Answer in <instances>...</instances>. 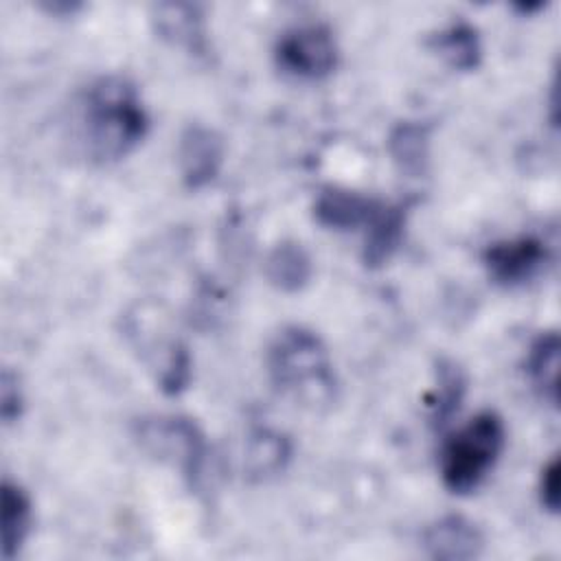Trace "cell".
Instances as JSON below:
<instances>
[{"mask_svg":"<svg viewBox=\"0 0 561 561\" xmlns=\"http://www.w3.org/2000/svg\"><path fill=\"white\" fill-rule=\"evenodd\" d=\"M147 127L138 88L121 75L92 81L79 101L81 140L94 160L123 158L145 138Z\"/></svg>","mask_w":561,"mask_h":561,"instance_id":"cell-1","label":"cell"},{"mask_svg":"<svg viewBox=\"0 0 561 561\" xmlns=\"http://www.w3.org/2000/svg\"><path fill=\"white\" fill-rule=\"evenodd\" d=\"M265 364L276 390L305 408L322 410L337 397L329 351L311 329L294 324L278 331L267 346Z\"/></svg>","mask_w":561,"mask_h":561,"instance_id":"cell-2","label":"cell"},{"mask_svg":"<svg viewBox=\"0 0 561 561\" xmlns=\"http://www.w3.org/2000/svg\"><path fill=\"white\" fill-rule=\"evenodd\" d=\"M504 423L484 410L456 430L440 449V478L451 493H469L486 478L504 449Z\"/></svg>","mask_w":561,"mask_h":561,"instance_id":"cell-3","label":"cell"},{"mask_svg":"<svg viewBox=\"0 0 561 561\" xmlns=\"http://www.w3.org/2000/svg\"><path fill=\"white\" fill-rule=\"evenodd\" d=\"M136 436L140 445L173 465H178L193 484L204 476L206 467V440L199 427L184 416H151L138 423Z\"/></svg>","mask_w":561,"mask_h":561,"instance_id":"cell-4","label":"cell"},{"mask_svg":"<svg viewBox=\"0 0 561 561\" xmlns=\"http://www.w3.org/2000/svg\"><path fill=\"white\" fill-rule=\"evenodd\" d=\"M337 42L322 22L287 28L274 48L276 66L296 79H322L337 66Z\"/></svg>","mask_w":561,"mask_h":561,"instance_id":"cell-5","label":"cell"},{"mask_svg":"<svg viewBox=\"0 0 561 561\" xmlns=\"http://www.w3.org/2000/svg\"><path fill=\"white\" fill-rule=\"evenodd\" d=\"M548 245L537 237H517L486 248L484 265L500 285H524L533 280L548 263Z\"/></svg>","mask_w":561,"mask_h":561,"instance_id":"cell-6","label":"cell"},{"mask_svg":"<svg viewBox=\"0 0 561 561\" xmlns=\"http://www.w3.org/2000/svg\"><path fill=\"white\" fill-rule=\"evenodd\" d=\"M224 162V140L221 136L202 125H188L178 145V164L182 180L188 188H202L213 182Z\"/></svg>","mask_w":561,"mask_h":561,"instance_id":"cell-7","label":"cell"},{"mask_svg":"<svg viewBox=\"0 0 561 561\" xmlns=\"http://www.w3.org/2000/svg\"><path fill=\"white\" fill-rule=\"evenodd\" d=\"M423 546L434 559H473L480 554L484 539L480 528L462 515H447L427 526Z\"/></svg>","mask_w":561,"mask_h":561,"instance_id":"cell-8","label":"cell"},{"mask_svg":"<svg viewBox=\"0 0 561 561\" xmlns=\"http://www.w3.org/2000/svg\"><path fill=\"white\" fill-rule=\"evenodd\" d=\"M379 204H381L379 199L366 197L362 193L329 186V188H322L320 195L316 197L313 215L327 228H335V230H351L359 226L366 228V224L370 221Z\"/></svg>","mask_w":561,"mask_h":561,"instance_id":"cell-9","label":"cell"},{"mask_svg":"<svg viewBox=\"0 0 561 561\" xmlns=\"http://www.w3.org/2000/svg\"><path fill=\"white\" fill-rule=\"evenodd\" d=\"M405 226V206L381 202L364 228L362 259L368 267L383 265L401 243Z\"/></svg>","mask_w":561,"mask_h":561,"instance_id":"cell-10","label":"cell"},{"mask_svg":"<svg viewBox=\"0 0 561 561\" xmlns=\"http://www.w3.org/2000/svg\"><path fill=\"white\" fill-rule=\"evenodd\" d=\"M2 557L13 559L31 533L33 506L26 491L11 482H2Z\"/></svg>","mask_w":561,"mask_h":561,"instance_id":"cell-11","label":"cell"},{"mask_svg":"<svg viewBox=\"0 0 561 561\" xmlns=\"http://www.w3.org/2000/svg\"><path fill=\"white\" fill-rule=\"evenodd\" d=\"M430 46L456 70H473L482 59L478 28L469 22H451L432 35Z\"/></svg>","mask_w":561,"mask_h":561,"instance_id":"cell-12","label":"cell"},{"mask_svg":"<svg viewBox=\"0 0 561 561\" xmlns=\"http://www.w3.org/2000/svg\"><path fill=\"white\" fill-rule=\"evenodd\" d=\"M153 22L162 37L191 50H204V26L195 4L169 2L153 7Z\"/></svg>","mask_w":561,"mask_h":561,"instance_id":"cell-13","label":"cell"},{"mask_svg":"<svg viewBox=\"0 0 561 561\" xmlns=\"http://www.w3.org/2000/svg\"><path fill=\"white\" fill-rule=\"evenodd\" d=\"M265 274L270 283L283 291H298L311 278V259L296 241L274 245L265 259Z\"/></svg>","mask_w":561,"mask_h":561,"instance_id":"cell-14","label":"cell"},{"mask_svg":"<svg viewBox=\"0 0 561 561\" xmlns=\"http://www.w3.org/2000/svg\"><path fill=\"white\" fill-rule=\"evenodd\" d=\"M526 370L533 381V386L539 390V394L557 403L559 399V335L554 331L541 333L526 357Z\"/></svg>","mask_w":561,"mask_h":561,"instance_id":"cell-15","label":"cell"},{"mask_svg":"<svg viewBox=\"0 0 561 561\" xmlns=\"http://www.w3.org/2000/svg\"><path fill=\"white\" fill-rule=\"evenodd\" d=\"M388 149L405 173H423L430 156V127L419 121L399 123L388 136Z\"/></svg>","mask_w":561,"mask_h":561,"instance_id":"cell-16","label":"cell"},{"mask_svg":"<svg viewBox=\"0 0 561 561\" xmlns=\"http://www.w3.org/2000/svg\"><path fill=\"white\" fill-rule=\"evenodd\" d=\"M465 392V377L462 370L454 362H440L438 368V386L434 388L432 397L427 399L430 412L434 421H445L460 403Z\"/></svg>","mask_w":561,"mask_h":561,"instance_id":"cell-17","label":"cell"},{"mask_svg":"<svg viewBox=\"0 0 561 561\" xmlns=\"http://www.w3.org/2000/svg\"><path fill=\"white\" fill-rule=\"evenodd\" d=\"M287 458V445L283 436L259 432L248 449V469L252 473H272L278 467H283V460Z\"/></svg>","mask_w":561,"mask_h":561,"instance_id":"cell-18","label":"cell"},{"mask_svg":"<svg viewBox=\"0 0 561 561\" xmlns=\"http://www.w3.org/2000/svg\"><path fill=\"white\" fill-rule=\"evenodd\" d=\"M0 412L4 423H11L13 419L20 416L22 410V390L18 383V377L11 375L9 370L2 373V381H0Z\"/></svg>","mask_w":561,"mask_h":561,"instance_id":"cell-19","label":"cell"},{"mask_svg":"<svg viewBox=\"0 0 561 561\" xmlns=\"http://www.w3.org/2000/svg\"><path fill=\"white\" fill-rule=\"evenodd\" d=\"M539 497L550 513L559 511V458L557 456L550 458V462L541 469Z\"/></svg>","mask_w":561,"mask_h":561,"instance_id":"cell-20","label":"cell"}]
</instances>
